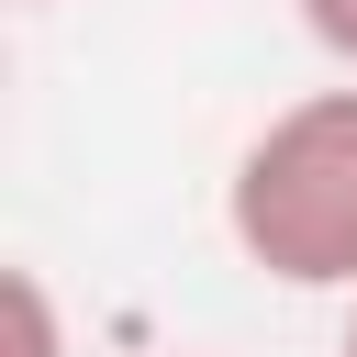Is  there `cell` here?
Returning <instances> with one entry per match:
<instances>
[{"label": "cell", "instance_id": "7a4b0ae2", "mask_svg": "<svg viewBox=\"0 0 357 357\" xmlns=\"http://www.w3.org/2000/svg\"><path fill=\"white\" fill-rule=\"evenodd\" d=\"M0 357H67V324H56V290L45 268H0Z\"/></svg>", "mask_w": 357, "mask_h": 357}, {"label": "cell", "instance_id": "3957f363", "mask_svg": "<svg viewBox=\"0 0 357 357\" xmlns=\"http://www.w3.org/2000/svg\"><path fill=\"white\" fill-rule=\"evenodd\" d=\"M301 33H312L324 56H346V67H357V0H301Z\"/></svg>", "mask_w": 357, "mask_h": 357}, {"label": "cell", "instance_id": "6da1fadb", "mask_svg": "<svg viewBox=\"0 0 357 357\" xmlns=\"http://www.w3.org/2000/svg\"><path fill=\"white\" fill-rule=\"evenodd\" d=\"M223 234L257 279L357 301V89H312L245 134Z\"/></svg>", "mask_w": 357, "mask_h": 357}, {"label": "cell", "instance_id": "277c9868", "mask_svg": "<svg viewBox=\"0 0 357 357\" xmlns=\"http://www.w3.org/2000/svg\"><path fill=\"white\" fill-rule=\"evenodd\" d=\"M346 357H357V312H346Z\"/></svg>", "mask_w": 357, "mask_h": 357}]
</instances>
